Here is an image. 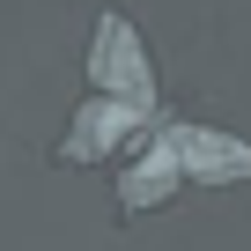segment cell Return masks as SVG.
Segmentation results:
<instances>
[{
  "label": "cell",
  "instance_id": "cell-3",
  "mask_svg": "<svg viewBox=\"0 0 251 251\" xmlns=\"http://www.w3.org/2000/svg\"><path fill=\"white\" fill-rule=\"evenodd\" d=\"M148 126H155V118H141L133 103L89 96V103L74 111V126L52 141V163H67V170H96V163H111L126 141H148Z\"/></svg>",
  "mask_w": 251,
  "mask_h": 251
},
{
  "label": "cell",
  "instance_id": "cell-2",
  "mask_svg": "<svg viewBox=\"0 0 251 251\" xmlns=\"http://www.w3.org/2000/svg\"><path fill=\"white\" fill-rule=\"evenodd\" d=\"M155 141L170 148L185 185H251V141H229L214 126H185V118H155Z\"/></svg>",
  "mask_w": 251,
  "mask_h": 251
},
{
  "label": "cell",
  "instance_id": "cell-1",
  "mask_svg": "<svg viewBox=\"0 0 251 251\" xmlns=\"http://www.w3.org/2000/svg\"><path fill=\"white\" fill-rule=\"evenodd\" d=\"M89 81H96V96H111V103H133L141 118H155V74H148V45H141V30L126 23L118 8H103V15H96V37H89Z\"/></svg>",
  "mask_w": 251,
  "mask_h": 251
},
{
  "label": "cell",
  "instance_id": "cell-4",
  "mask_svg": "<svg viewBox=\"0 0 251 251\" xmlns=\"http://www.w3.org/2000/svg\"><path fill=\"white\" fill-rule=\"evenodd\" d=\"M177 185H185V177H177L170 148L155 141V126H148V148H141V163H126V170H118V214H126V222H141V214H148V207H163Z\"/></svg>",
  "mask_w": 251,
  "mask_h": 251
}]
</instances>
